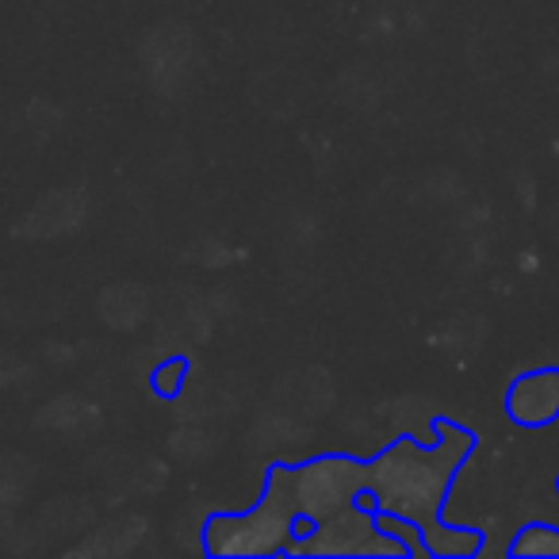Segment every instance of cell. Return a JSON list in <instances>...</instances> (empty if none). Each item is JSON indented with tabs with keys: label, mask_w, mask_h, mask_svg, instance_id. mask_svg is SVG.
<instances>
[{
	"label": "cell",
	"mask_w": 559,
	"mask_h": 559,
	"mask_svg": "<svg viewBox=\"0 0 559 559\" xmlns=\"http://www.w3.org/2000/svg\"><path fill=\"white\" fill-rule=\"evenodd\" d=\"M433 429V449L418 444L414 437H403V441L388 444L376 460H368V490L360 495V502L376 506V513H395V518L414 521L429 556H479V528H460L444 521V498H449L464 460L472 456L475 433L449 418H437Z\"/></svg>",
	"instance_id": "6da1fadb"
},
{
	"label": "cell",
	"mask_w": 559,
	"mask_h": 559,
	"mask_svg": "<svg viewBox=\"0 0 559 559\" xmlns=\"http://www.w3.org/2000/svg\"><path fill=\"white\" fill-rule=\"evenodd\" d=\"M506 414L525 429L551 426L559 418V368H540L513 380L506 391Z\"/></svg>",
	"instance_id": "5b68a950"
},
{
	"label": "cell",
	"mask_w": 559,
	"mask_h": 559,
	"mask_svg": "<svg viewBox=\"0 0 559 559\" xmlns=\"http://www.w3.org/2000/svg\"><path fill=\"white\" fill-rule=\"evenodd\" d=\"M510 556H540V559H548V556H556L559 559V528L556 525H525L518 536H513V544H510Z\"/></svg>",
	"instance_id": "8992f818"
},
{
	"label": "cell",
	"mask_w": 559,
	"mask_h": 559,
	"mask_svg": "<svg viewBox=\"0 0 559 559\" xmlns=\"http://www.w3.org/2000/svg\"><path fill=\"white\" fill-rule=\"evenodd\" d=\"M296 479L299 521H322L345 506L360 502L368 490V460L357 456H314L292 467Z\"/></svg>",
	"instance_id": "277c9868"
},
{
	"label": "cell",
	"mask_w": 559,
	"mask_h": 559,
	"mask_svg": "<svg viewBox=\"0 0 559 559\" xmlns=\"http://www.w3.org/2000/svg\"><path fill=\"white\" fill-rule=\"evenodd\" d=\"M284 556H357V559H372V556H383V559H406L403 540H395L391 533L380 528V518H376V506H365V502H353L345 510L330 513L322 521H299L296 525V536L288 540Z\"/></svg>",
	"instance_id": "3957f363"
},
{
	"label": "cell",
	"mask_w": 559,
	"mask_h": 559,
	"mask_svg": "<svg viewBox=\"0 0 559 559\" xmlns=\"http://www.w3.org/2000/svg\"><path fill=\"white\" fill-rule=\"evenodd\" d=\"M299 525L296 479L292 467H272L264 495L249 513H215L203 525V551L218 559H257L280 556Z\"/></svg>",
	"instance_id": "7a4b0ae2"
}]
</instances>
